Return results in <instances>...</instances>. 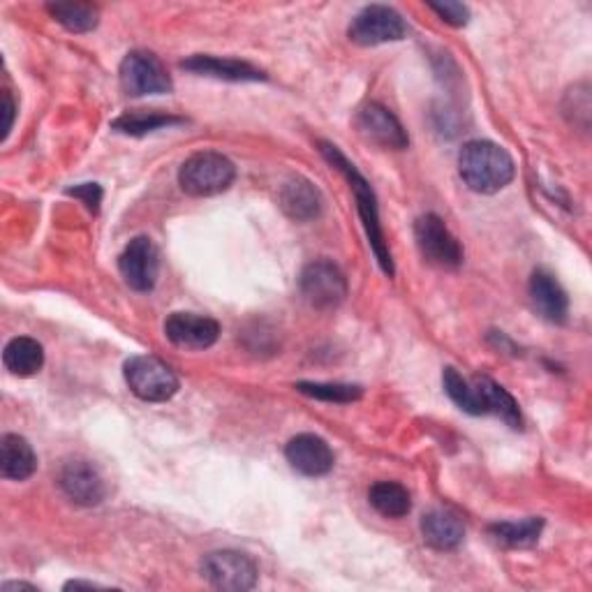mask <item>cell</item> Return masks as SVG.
Masks as SVG:
<instances>
[{"label": "cell", "mask_w": 592, "mask_h": 592, "mask_svg": "<svg viewBox=\"0 0 592 592\" xmlns=\"http://www.w3.org/2000/svg\"><path fill=\"white\" fill-rule=\"evenodd\" d=\"M459 172L472 192L493 194L514 181L516 167L512 155L502 147L486 142V139H474L459 155Z\"/></svg>", "instance_id": "1"}, {"label": "cell", "mask_w": 592, "mask_h": 592, "mask_svg": "<svg viewBox=\"0 0 592 592\" xmlns=\"http://www.w3.org/2000/svg\"><path fill=\"white\" fill-rule=\"evenodd\" d=\"M320 151L322 155L338 169V172H341L352 190H354V197H357V209H359V215H361V222H363V228H365V237H369L371 241V248L375 252V258L382 267V271L387 275H393V262H391V252L387 248V241H384V234H382V224H380V211H378V200H375V192L373 188L369 185V181H365L361 174H359V169L341 153V149L333 147V144H327L322 142L320 144Z\"/></svg>", "instance_id": "2"}, {"label": "cell", "mask_w": 592, "mask_h": 592, "mask_svg": "<svg viewBox=\"0 0 592 592\" xmlns=\"http://www.w3.org/2000/svg\"><path fill=\"white\" fill-rule=\"evenodd\" d=\"M237 179V167L230 158L215 151L190 155L179 169V185L190 197H213L230 190Z\"/></svg>", "instance_id": "3"}, {"label": "cell", "mask_w": 592, "mask_h": 592, "mask_svg": "<svg viewBox=\"0 0 592 592\" xmlns=\"http://www.w3.org/2000/svg\"><path fill=\"white\" fill-rule=\"evenodd\" d=\"M123 378L137 399L147 403H164L179 391V378L162 359L139 354L126 361Z\"/></svg>", "instance_id": "4"}, {"label": "cell", "mask_w": 592, "mask_h": 592, "mask_svg": "<svg viewBox=\"0 0 592 592\" xmlns=\"http://www.w3.org/2000/svg\"><path fill=\"white\" fill-rule=\"evenodd\" d=\"M414 239L421 258L429 264L440 269H459L463 264V248L440 215H421L414 222Z\"/></svg>", "instance_id": "5"}, {"label": "cell", "mask_w": 592, "mask_h": 592, "mask_svg": "<svg viewBox=\"0 0 592 592\" xmlns=\"http://www.w3.org/2000/svg\"><path fill=\"white\" fill-rule=\"evenodd\" d=\"M121 87L132 98L162 96L172 91V77L151 51H130L119 70Z\"/></svg>", "instance_id": "6"}, {"label": "cell", "mask_w": 592, "mask_h": 592, "mask_svg": "<svg viewBox=\"0 0 592 592\" xmlns=\"http://www.w3.org/2000/svg\"><path fill=\"white\" fill-rule=\"evenodd\" d=\"M299 290L313 308L331 310L345 301L348 278L331 260H315L301 271Z\"/></svg>", "instance_id": "7"}, {"label": "cell", "mask_w": 592, "mask_h": 592, "mask_svg": "<svg viewBox=\"0 0 592 592\" xmlns=\"http://www.w3.org/2000/svg\"><path fill=\"white\" fill-rule=\"evenodd\" d=\"M202 574L215 590L243 592L258 585L255 560L239 551H213L204 555Z\"/></svg>", "instance_id": "8"}, {"label": "cell", "mask_w": 592, "mask_h": 592, "mask_svg": "<svg viewBox=\"0 0 592 592\" xmlns=\"http://www.w3.org/2000/svg\"><path fill=\"white\" fill-rule=\"evenodd\" d=\"M348 36L361 47H378L403 40L408 36V26L393 8L369 6L352 19Z\"/></svg>", "instance_id": "9"}, {"label": "cell", "mask_w": 592, "mask_h": 592, "mask_svg": "<svg viewBox=\"0 0 592 592\" xmlns=\"http://www.w3.org/2000/svg\"><path fill=\"white\" fill-rule=\"evenodd\" d=\"M119 269L126 285L134 292H151L158 283L160 255L149 237L132 239L119 258Z\"/></svg>", "instance_id": "10"}, {"label": "cell", "mask_w": 592, "mask_h": 592, "mask_svg": "<svg viewBox=\"0 0 592 592\" xmlns=\"http://www.w3.org/2000/svg\"><path fill=\"white\" fill-rule=\"evenodd\" d=\"M354 126L365 142H371L380 149L403 151L410 144L408 132L403 130L401 121L378 102H369L365 107H361L354 119Z\"/></svg>", "instance_id": "11"}, {"label": "cell", "mask_w": 592, "mask_h": 592, "mask_svg": "<svg viewBox=\"0 0 592 592\" xmlns=\"http://www.w3.org/2000/svg\"><path fill=\"white\" fill-rule=\"evenodd\" d=\"M167 341L181 350H209L220 338V324L197 313H172L164 322Z\"/></svg>", "instance_id": "12"}, {"label": "cell", "mask_w": 592, "mask_h": 592, "mask_svg": "<svg viewBox=\"0 0 592 592\" xmlns=\"http://www.w3.org/2000/svg\"><path fill=\"white\" fill-rule=\"evenodd\" d=\"M288 463L303 476H324L333 470L335 456L327 440L313 433H301L285 446Z\"/></svg>", "instance_id": "13"}, {"label": "cell", "mask_w": 592, "mask_h": 592, "mask_svg": "<svg viewBox=\"0 0 592 592\" xmlns=\"http://www.w3.org/2000/svg\"><path fill=\"white\" fill-rule=\"evenodd\" d=\"M59 484L68 500L81 506H96L104 500L107 486L96 465L89 461H70L63 465Z\"/></svg>", "instance_id": "14"}, {"label": "cell", "mask_w": 592, "mask_h": 592, "mask_svg": "<svg viewBox=\"0 0 592 592\" xmlns=\"http://www.w3.org/2000/svg\"><path fill=\"white\" fill-rule=\"evenodd\" d=\"M530 299L532 305L538 313L553 322V324H562L568 320L570 313V299L568 292L562 290V285L558 283V278L546 271V269H538L530 278Z\"/></svg>", "instance_id": "15"}, {"label": "cell", "mask_w": 592, "mask_h": 592, "mask_svg": "<svg viewBox=\"0 0 592 592\" xmlns=\"http://www.w3.org/2000/svg\"><path fill=\"white\" fill-rule=\"evenodd\" d=\"M421 538L435 551H454L463 544L465 523L454 510H433L421 519Z\"/></svg>", "instance_id": "16"}, {"label": "cell", "mask_w": 592, "mask_h": 592, "mask_svg": "<svg viewBox=\"0 0 592 592\" xmlns=\"http://www.w3.org/2000/svg\"><path fill=\"white\" fill-rule=\"evenodd\" d=\"M181 68L192 74L213 77L222 81H264L267 79V74L260 68L250 66L245 61L218 59V56H204V53L192 56V59L181 63Z\"/></svg>", "instance_id": "17"}, {"label": "cell", "mask_w": 592, "mask_h": 592, "mask_svg": "<svg viewBox=\"0 0 592 592\" xmlns=\"http://www.w3.org/2000/svg\"><path fill=\"white\" fill-rule=\"evenodd\" d=\"M280 207H283V211L292 220L310 222V220L320 218L324 200H322L320 190L308 179L294 177L283 185V190H280Z\"/></svg>", "instance_id": "18"}, {"label": "cell", "mask_w": 592, "mask_h": 592, "mask_svg": "<svg viewBox=\"0 0 592 592\" xmlns=\"http://www.w3.org/2000/svg\"><path fill=\"white\" fill-rule=\"evenodd\" d=\"M38 470V456L26 438L8 433L0 440V474L10 482H26Z\"/></svg>", "instance_id": "19"}, {"label": "cell", "mask_w": 592, "mask_h": 592, "mask_svg": "<svg viewBox=\"0 0 592 592\" xmlns=\"http://www.w3.org/2000/svg\"><path fill=\"white\" fill-rule=\"evenodd\" d=\"M474 387L479 393V403H482V412L484 414H495L500 417L506 427L512 429H521L523 419H521V410L519 403L514 401V397L504 387H500L498 382H493L491 378L482 375V378H474Z\"/></svg>", "instance_id": "20"}, {"label": "cell", "mask_w": 592, "mask_h": 592, "mask_svg": "<svg viewBox=\"0 0 592 592\" xmlns=\"http://www.w3.org/2000/svg\"><path fill=\"white\" fill-rule=\"evenodd\" d=\"M3 363H6V369L17 378H33L36 373L42 371L44 350L36 338L19 335V338H12V341L6 345Z\"/></svg>", "instance_id": "21"}, {"label": "cell", "mask_w": 592, "mask_h": 592, "mask_svg": "<svg viewBox=\"0 0 592 592\" xmlns=\"http://www.w3.org/2000/svg\"><path fill=\"white\" fill-rule=\"evenodd\" d=\"M542 530H544V519L540 516H530L523 521H502L489 528L495 542L512 549H528L532 544H538L542 538Z\"/></svg>", "instance_id": "22"}, {"label": "cell", "mask_w": 592, "mask_h": 592, "mask_svg": "<svg viewBox=\"0 0 592 592\" xmlns=\"http://www.w3.org/2000/svg\"><path fill=\"white\" fill-rule=\"evenodd\" d=\"M373 510L387 519H403L412 510V498L399 482H378L369 491Z\"/></svg>", "instance_id": "23"}, {"label": "cell", "mask_w": 592, "mask_h": 592, "mask_svg": "<svg viewBox=\"0 0 592 592\" xmlns=\"http://www.w3.org/2000/svg\"><path fill=\"white\" fill-rule=\"evenodd\" d=\"M181 123L185 121L179 117L160 114V111H130V114H123L111 123V130H117L121 134H130V137H142V134H149L162 128L181 126Z\"/></svg>", "instance_id": "24"}, {"label": "cell", "mask_w": 592, "mask_h": 592, "mask_svg": "<svg viewBox=\"0 0 592 592\" xmlns=\"http://www.w3.org/2000/svg\"><path fill=\"white\" fill-rule=\"evenodd\" d=\"M47 12L70 33H89L98 26L100 12L89 3H51Z\"/></svg>", "instance_id": "25"}, {"label": "cell", "mask_w": 592, "mask_h": 592, "mask_svg": "<svg viewBox=\"0 0 592 592\" xmlns=\"http://www.w3.org/2000/svg\"><path fill=\"white\" fill-rule=\"evenodd\" d=\"M442 384H444L446 397L454 401L463 412L474 414V417L482 414V403H479V393H476L474 382L465 380L456 369H451L449 365V369H444L442 373Z\"/></svg>", "instance_id": "26"}, {"label": "cell", "mask_w": 592, "mask_h": 592, "mask_svg": "<svg viewBox=\"0 0 592 592\" xmlns=\"http://www.w3.org/2000/svg\"><path fill=\"white\" fill-rule=\"evenodd\" d=\"M297 391L303 397L324 403H354L361 399V387L357 384H331V382H299Z\"/></svg>", "instance_id": "27"}, {"label": "cell", "mask_w": 592, "mask_h": 592, "mask_svg": "<svg viewBox=\"0 0 592 592\" xmlns=\"http://www.w3.org/2000/svg\"><path fill=\"white\" fill-rule=\"evenodd\" d=\"M429 8L449 26H465L470 21V10L461 3H429Z\"/></svg>", "instance_id": "28"}, {"label": "cell", "mask_w": 592, "mask_h": 592, "mask_svg": "<svg viewBox=\"0 0 592 592\" xmlns=\"http://www.w3.org/2000/svg\"><path fill=\"white\" fill-rule=\"evenodd\" d=\"M70 197H77V200H81L83 204H87L89 211L98 213L100 211V204H102V188L98 183H81V185H74L68 190Z\"/></svg>", "instance_id": "29"}, {"label": "cell", "mask_w": 592, "mask_h": 592, "mask_svg": "<svg viewBox=\"0 0 592 592\" xmlns=\"http://www.w3.org/2000/svg\"><path fill=\"white\" fill-rule=\"evenodd\" d=\"M3 102H6V126H3V139H8V134H10L12 126H14V111H17V107H14V100H12L10 91H3Z\"/></svg>", "instance_id": "30"}, {"label": "cell", "mask_w": 592, "mask_h": 592, "mask_svg": "<svg viewBox=\"0 0 592 592\" xmlns=\"http://www.w3.org/2000/svg\"><path fill=\"white\" fill-rule=\"evenodd\" d=\"M10 590H36V585H28V583H3V592H10Z\"/></svg>", "instance_id": "31"}]
</instances>
